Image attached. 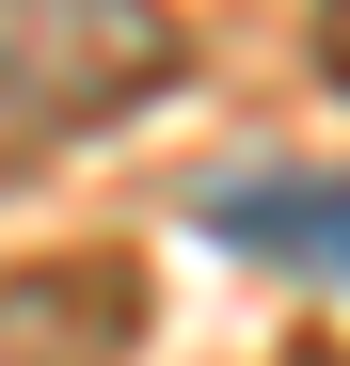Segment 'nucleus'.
Listing matches in <instances>:
<instances>
[{"label":"nucleus","instance_id":"obj_1","mask_svg":"<svg viewBox=\"0 0 350 366\" xmlns=\"http://www.w3.org/2000/svg\"><path fill=\"white\" fill-rule=\"evenodd\" d=\"M175 80V16L159 0H0V175L144 112Z\"/></svg>","mask_w":350,"mask_h":366},{"label":"nucleus","instance_id":"obj_2","mask_svg":"<svg viewBox=\"0 0 350 366\" xmlns=\"http://www.w3.org/2000/svg\"><path fill=\"white\" fill-rule=\"evenodd\" d=\"M144 335L128 271H0V366H111Z\"/></svg>","mask_w":350,"mask_h":366},{"label":"nucleus","instance_id":"obj_3","mask_svg":"<svg viewBox=\"0 0 350 366\" xmlns=\"http://www.w3.org/2000/svg\"><path fill=\"white\" fill-rule=\"evenodd\" d=\"M207 239H239L271 271H334L350 287V175H223L207 192Z\"/></svg>","mask_w":350,"mask_h":366},{"label":"nucleus","instance_id":"obj_4","mask_svg":"<svg viewBox=\"0 0 350 366\" xmlns=\"http://www.w3.org/2000/svg\"><path fill=\"white\" fill-rule=\"evenodd\" d=\"M319 80L350 96V0H319Z\"/></svg>","mask_w":350,"mask_h":366}]
</instances>
